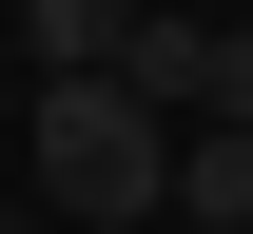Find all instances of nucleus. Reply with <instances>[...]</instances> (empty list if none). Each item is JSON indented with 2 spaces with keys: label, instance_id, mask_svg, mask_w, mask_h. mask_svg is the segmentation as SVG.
Masks as SVG:
<instances>
[{
  "label": "nucleus",
  "instance_id": "obj_1",
  "mask_svg": "<svg viewBox=\"0 0 253 234\" xmlns=\"http://www.w3.org/2000/svg\"><path fill=\"white\" fill-rule=\"evenodd\" d=\"M20 156H39L59 215H175V98L136 59H59L39 117H20Z\"/></svg>",
  "mask_w": 253,
  "mask_h": 234
},
{
  "label": "nucleus",
  "instance_id": "obj_2",
  "mask_svg": "<svg viewBox=\"0 0 253 234\" xmlns=\"http://www.w3.org/2000/svg\"><path fill=\"white\" fill-rule=\"evenodd\" d=\"M175 215L195 234H253V117H214V98L175 117Z\"/></svg>",
  "mask_w": 253,
  "mask_h": 234
},
{
  "label": "nucleus",
  "instance_id": "obj_3",
  "mask_svg": "<svg viewBox=\"0 0 253 234\" xmlns=\"http://www.w3.org/2000/svg\"><path fill=\"white\" fill-rule=\"evenodd\" d=\"M20 59L59 78V59H136V0H20Z\"/></svg>",
  "mask_w": 253,
  "mask_h": 234
},
{
  "label": "nucleus",
  "instance_id": "obj_4",
  "mask_svg": "<svg viewBox=\"0 0 253 234\" xmlns=\"http://www.w3.org/2000/svg\"><path fill=\"white\" fill-rule=\"evenodd\" d=\"M136 78L195 117V98H214V20H156V0H136Z\"/></svg>",
  "mask_w": 253,
  "mask_h": 234
},
{
  "label": "nucleus",
  "instance_id": "obj_5",
  "mask_svg": "<svg viewBox=\"0 0 253 234\" xmlns=\"http://www.w3.org/2000/svg\"><path fill=\"white\" fill-rule=\"evenodd\" d=\"M214 117H253V20H214Z\"/></svg>",
  "mask_w": 253,
  "mask_h": 234
}]
</instances>
